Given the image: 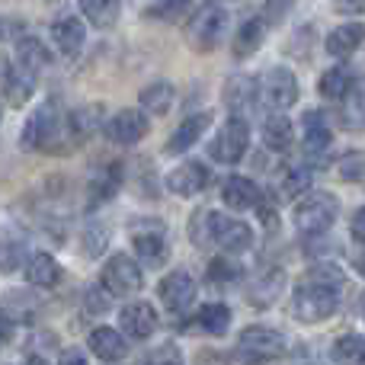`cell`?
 Wrapping results in <instances>:
<instances>
[{
	"instance_id": "obj_20",
	"label": "cell",
	"mask_w": 365,
	"mask_h": 365,
	"mask_svg": "<svg viewBox=\"0 0 365 365\" xmlns=\"http://www.w3.org/2000/svg\"><path fill=\"white\" fill-rule=\"evenodd\" d=\"M51 38H55L58 51L61 55H77L83 48V38H87V29H83L81 19L74 16H61L51 23Z\"/></svg>"
},
{
	"instance_id": "obj_44",
	"label": "cell",
	"mask_w": 365,
	"mask_h": 365,
	"mask_svg": "<svg viewBox=\"0 0 365 365\" xmlns=\"http://www.w3.org/2000/svg\"><path fill=\"white\" fill-rule=\"evenodd\" d=\"M23 365H48V362H45V359H42V356H29V359H26Z\"/></svg>"
},
{
	"instance_id": "obj_37",
	"label": "cell",
	"mask_w": 365,
	"mask_h": 365,
	"mask_svg": "<svg viewBox=\"0 0 365 365\" xmlns=\"http://www.w3.org/2000/svg\"><path fill=\"white\" fill-rule=\"evenodd\" d=\"M145 365H182V353L173 346V343H164V346H158L151 356H148Z\"/></svg>"
},
{
	"instance_id": "obj_8",
	"label": "cell",
	"mask_w": 365,
	"mask_h": 365,
	"mask_svg": "<svg viewBox=\"0 0 365 365\" xmlns=\"http://www.w3.org/2000/svg\"><path fill=\"white\" fill-rule=\"evenodd\" d=\"M247 148H250V125H247L244 115H231V119L218 128L208 154H212L218 164H237L247 154Z\"/></svg>"
},
{
	"instance_id": "obj_4",
	"label": "cell",
	"mask_w": 365,
	"mask_h": 365,
	"mask_svg": "<svg viewBox=\"0 0 365 365\" xmlns=\"http://www.w3.org/2000/svg\"><path fill=\"white\" fill-rule=\"evenodd\" d=\"M64 128H68V119L58 113L55 103H42V106L29 115V122L23 125L19 145H23L26 151H51V145L61 138Z\"/></svg>"
},
{
	"instance_id": "obj_16",
	"label": "cell",
	"mask_w": 365,
	"mask_h": 365,
	"mask_svg": "<svg viewBox=\"0 0 365 365\" xmlns=\"http://www.w3.org/2000/svg\"><path fill=\"white\" fill-rule=\"evenodd\" d=\"M208 125H212V115L208 113H195L189 119H182L177 125V132L170 135V141H167V154H182L192 145H199V138L208 132Z\"/></svg>"
},
{
	"instance_id": "obj_35",
	"label": "cell",
	"mask_w": 365,
	"mask_h": 365,
	"mask_svg": "<svg viewBox=\"0 0 365 365\" xmlns=\"http://www.w3.org/2000/svg\"><path fill=\"white\" fill-rule=\"evenodd\" d=\"M308 189H311V170L308 167H295V170L285 173V180H282L285 199H298V195H304Z\"/></svg>"
},
{
	"instance_id": "obj_26",
	"label": "cell",
	"mask_w": 365,
	"mask_h": 365,
	"mask_svg": "<svg viewBox=\"0 0 365 365\" xmlns=\"http://www.w3.org/2000/svg\"><path fill=\"white\" fill-rule=\"evenodd\" d=\"M16 58H19V68L29 71V74H38V71H45V68L51 64L48 48H45V45L38 42V38H32V36L19 38V45H16Z\"/></svg>"
},
{
	"instance_id": "obj_7",
	"label": "cell",
	"mask_w": 365,
	"mask_h": 365,
	"mask_svg": "<svg viewBox=\"0 0 365 365\" xmlns=\"http://www.w3.org/2000/svg\"><path fill=\"white\" fill-rule=\"evenodd\" d=\"M225 32H227V10L225 6H218V4H208V6H202L192 19H189L186 36L199 51H212V48H218L221 45Z\"/></svg>"
},
{
	"instance_id": "obj_29",
	"label": "cell",
	"mask_w": 365,
	"mask_h": 365,
	"mask_svg": "<svg viewBox=\"0 0 365 365\" xmlns=\"http://www.w3.org/2000/svg\"><path fill=\"white\" fill-rule=\"evenodd\" d=\"M32 90H36V74H29V71H23V68H13L10 74H6L4 96L10 106H23V103L32 96Z\"/></svg>"
},
{
	"instance_id": "obj_33",
	"label": "cell",
	"mask_w": 365,
	"mask_h": 365,
	"mask_svg": "<svg viewBox=\"0 0 365 365\" xmlns=\"http://www.w3.org/2000/svg\"><path fill=\"white\" fill-rule=\"evenodd\" d=\"M141 106L151 115H164L173 106V87L170 83H151V87L141 93Z\"/></svg>"
},
{
	"instance_id": "obj_19",
	"label": "cell",
	"mask_w": 365,
	"mask_h": 365,
	"mask_svg": "<svg viewBox=\"0 0 365 365\" xmlns=\"http://www.w3.org/2000/svg\"><path fill=\"white\" fill-rule=\"evenodd\" d=\"M23 266H26V282L36 285V289H55L58 279H61V266L48 253H32Z\"/></svg>"
},
{
	"instance_id": "obj_1",
	"label": "cell",
	"mask_w": 365,
	"mask_h": 365,
	"mask_svg": "<svg viewBox=\"0 0 365 365\" xmlns=\"http://www.w3.org/2000/svg\"><path fill=\"white\" fill-rule=\"evenodd\" d=\"M192 237L199 244H218L227 253H247L253 247L250 225L221 212H199V218L192 221Z\"/></svg>"
},
{
	"instance_id": "obj_40",
	"label": "cell",
	"mask_w": 365,
	"mask_h": 365,
	"mask_svg": "<svg viewBox=\"0 0 365 365\" xmlns=\"http://www.w3.org/2000/svg\"><path fill=\"white\" fill-rule=\"evenodd\" d=\"M349 231H353V244L362 247V240H365V212H362V208L353 215V225H349Z\"/></svg>"
},
{
	"instance_id": "obj_27",
	"label": "cell",
	"mask_w": 365,
	"mask_h": 365,
	"mask_svg": "<svg viewBox=\"0 0 365 365\" xmlns=\"http://www.w3.org/2000/svg\"><path fill=\"white\" fill-rule=\"evenodd\" d=\"M362 45V26L349 23V26H336L334 32L327 36V51L334 58H349L356 48Z\"/></svg>"
},
{
	"instance_id": "obj_10",
	"label": "cell",
	"mask_w": 365,
	"mask_h": 365,
	"mask_svg": "<svg viewBox=\"0 0 365 365\" xmlns=\"http://www.w3.org/2000/svg\"><path fill=\"white\" fill-rule=\"evenodd\" d=\"M195 292H199V285H195V279L189 272H170L158 285V295L170 314H186L195 304Z\"/></svg>"
},
{
	"instance_id": "obj_30",
	"label": "cell",
	"mask_w": 365,
	"mask_h": 365,
	"mask_svg": "<svg viewBox=\"0 0 365 365\" xmlns=\"http://www.w3.org/2000/svg\"><path fill=\"white\" fill-rule=\"evenodd\" d=\"M263 145L276 154L292 148V122L285 119V115H269V119L263 122Z\"/></svg>"
},
{
	"instance_id": "obj_17",
	"label": "cell",
	"mask_w": 365,
	"mask_h": 365,
	"mask_svg": "<svg viewBox=\"0 0 365 365\" xmlns=\"http://www.w3.org/2000/svg\"><path fill=\"white\" fill-rule=\"evenodd\" d=\"M90 349H93V356L96 359H103V362H122L128 356V343H125V336L119 334V330H113V327H96L93 334H90Z\"/></svg>"
},
{
	"instance_id": "obj_6",
	"label": "cell",
	"mask_w": 365,
	"mask_h": 365,
	"mask_svg": "<svg viewBox=\"0 0 365 365\" xmlns=\"http://www.w3.org/2000/svg\"><path fill=\"white\" fill-rule=\"evenodd\" d=\"M257 96L263 106H269L272 113H285L298 103V81L289 68H272L263 74V81L257 83Z\"/></svg>"
},
{
	"instance_id": "obj_12",
	"label": "cell",
	"mask_w": 365,
	"mask_h": 365,
	"mask_svg": "<svg viewBox=\"0 0 365 365\" xmlns=\"http://www.w3.org/2000/svg\"><path fill=\"white\" fill-rule=\"evenodd\" d=\"M119 327H122V334L132 336V340H148V336L158 334L160 317H158V311H154L148 302H132V304H125V308H122Z\"/></svg>"
},
{
	"instance_id": "obj_21",
	"label": "cell",
	"mask_w": 365,
	"mask_h": 365,
	"mask_svg": "<svg viewBox=\"0 0 365 365\" xmlns=\"http://www.w3.org/2000/svg\"><path fill=\"white\" fill-rule=\"evenodd\" d=\"M317 87H321L324 100H349V93H353V87H356V77L346 64H336V68L324 71Z\"/></svg>"
},
{
	"instance_id": "obj_22",
	"label": "cell",
	"mask_w": 365,
	"mask_h": 365,
	"mask_svg": "<svg viewBox=\"0 0 365 365\" xmlns=\"http://www.w3.org/2000/svg\"><path fill=\"white\" fill-rule=\"evenodd\" d=\"M282 289H285L282 269H263L250 285V302L257 304V308H266V304H272L282 295Z\"/></svg>"
},
{
	"instance_id": "obj_43",
	"label": "cell",
	"mask_w": 365,
	"mask_h": 365,
	"mask_svg": "<svg viewBox=\"0 0 365 365\" xmlns=\"http://www.w3.org/2000/svg\"><path fill=\"white\" fill-rule=\"evenodd\" d=\"M10 340V324L4 321V317H0V349H4V343Z\"/></svg>"
},
{
	"instance_id": "obj_13",
	"label": "cell",
	"mask_w": 365,
	"mask_h": 365,
	"mask_svg": "<svg viewBox=\"0 0 365 365\" xmlns=\"http://www.w3.org/2000/svg\"><path fill=\"white\" fill-rule=\"evenodd\" d=\"M302 151L308 154L311 160H321L324 154L330 151V145H334V132H330V122L324 113H304V122H302Z\"/></svg>"
},
{
	"instance_id": "obj_14",
	"label": "cell",
	"mask_w": 365,
	"mask_h": 365,
	"mask_svg": "<svg viewBox=\"0 0 365 365\" xmlns=\"http://www.w3.org/2000/svg\"><path fill=\"white\" fill-rule=\"evenodd\" d=\"M132 247L138 253V259H145L148 266H164L167 257H170V250H167V227H160V225L135 227Z\"/></svg>"
},
{
	"instance_id": "obj_9",
	"label": "cell",
	"mask_w": 365,
	"mask_h": 365,
	"mask_svg": "<svg viewBox=\"0 0 365 365\" xmlns=\"http://www.w3.org/2000/svg\"><path fill=\"white\" fill-rule=\"evenodd\" d=\"M237 353L250 362H266V359H279L289 353V340L272 327H247L237 336Z\"/></svg>"
},
{
	"instance_id": "obj_5",
	"label": "cell",
	"mask_w": 365,
	"mask_h": 365,
	"mask_svg": "<svg viewBox=\"0 0 365 365\" xmlns=\"http://www.w3.org/2000/svg\"><path fill=\"white\" fill-rule=\"evenodd\" d=\"M141 285H145V272H141L138 259L125 257V253H115V257L106 259L103 266V289L115 298H128L138 295Z\"/></svg>"
},
{
	"instance_id": "obj_18",
	"label": "cell",
	"mask_w": 365,
	"mask_h": 365,
	"mask_svg": "<svg viewBox=\"0 0 365 365\" xmlns=\"http://www.w3.org/2000/svg\"><path fill=\"white\" fill-rule=\"evenodd\" d=\"M221 199H225V205L234 208V212H247V208H253L259 199H263V192H259V186L253 180L231 177L225 182V189H221Z\"/></svg>"
},
{
	"instance_id": "obj_39",
	"label": "cell",
	"mask_w": 365,
	"mask_h": 365,
	"mask_svg": "<svg viewBox=\"0 0 365 365\" xmlns=\"http://www.w3.org/2000/svg\"><path fill=\"white\" fill-rule=\"evenodd\" d=\"M257 212H259V221H263V227H269V231H276V225H279L276 205H269V202H257Z\"/></svg>"
},
{
	"instance_id": "obj_32",
	"label": "cell",
	"mask_w": 365,
	"mask_h": 365,
	"mask_svg": "<svg viewBox=\"0 0 365 365\" xmlns=\"http://www.w3.org/2000/svg\"><path fill=\"white\" fill-rule=\"evenodd\" d=\"M26 263V247L19 237L0 234V272H16Z\"/></svg>"
},
{
	"instance_id": "obj_38",
	"label": "cell",
	"mask_w": 365,
	"mask_h": 365,
	"mask_svg": "<svg viewBox=\"0 0 365 365\" xmlns=\"http://www.w3.org/2000/svg\"><path fill=\"white\" fill-rule=\"evenodd\" d=\"M208 279L212 282H234V279H240V269L231 266L227 259H212L208 263Z\"/></svg>"
},
{
	"instance_id": "obj_42",
	"label": "cell",
	"mask_w": 365,
	"mask_h": 365,
	"mask_svg": "<svg viewBox=\"0 0 365 365\" xmlns=\"http://www.w3.org/2000/svg\"><path fill=\"white\" fill-rule=\"evenodd\" d=\"M340 10H346V13H362V0H340Z\"/></svg>"
},
{
	"instance_id": "obj_36",
	"label": "cell",
	"mask_w": 365,
	"mask_h": 365,
	"mask_svg": "<svg viewBox=\"0 0 365 365\" xmlns=\"http://www.w3.org/2000/svg\"><path fill=\"white\" fill-rule=\"evenodd\" d=\"M336 177L343 182H359L362 180V151H346L336 164Z\"/></svg>"
},
{
	"instance_id": "obj_31",
	"label": "cell",
	"mask_w": 365,
	"mask_h": 365,
	"mask_svg": "<svg viewBox=\"0 0 365 365\" xmlns=\"http://www.w3.org/2000/svg\"><path fill=\"white\" fill-rule=\"evenodd\" d=\"M362 353H365V340L359 334H343L340 340H334L330 349V359L336 365H362Z\"/></svg>"
},
{
	"instance_id": "obj_23",
	"label": "cell",
	"mask_w": 365,
	"mask_h": 365,
	"mask_svg": "<svg viewBox=\"0 0 365 365\" xmlns=\"http://www.w3.org/2000/svg\"><path fill=\"white\" fill-rule=\"evenodd\" d=\"M195 324H199V330L208 336H225L227 327H231V311H227V304H221V302L202 304L199 314H195Z\"/></svg>"
},
{
	"instance_id": "obj_41",
	"label": "cell",
	"mask_w": 365,
	"mask_h": 365,
	"mask_svg": "<svg viewBox=\"0 0 365 365\" xmlns=\"http://www.w3.org/2000/svg\"><path fill=\"white\" fill-rule=\"evenodd\" d=\"M58 365H90V362H87V356H83L81 349H68V353L58 359Z\"/></svg>"
},
{
	"instance_id": "obj_2",
	"label": "cell",
	"mask_w": 365,
	"mask_h": 365,
	"mask_svg": "<svg viewBox=\"0 0 365 365\" xmlns=\"http://www.w3.org/2000/svg\"><path fill=\"white\" fill-rule=\"evenodd\" d=\"M336 308H340V289L314 282V279H304L295 289V295H292V311H295V317L302 324L327 321L330 314H336Z\"/></svg>"
},
{
	"instance_id": "obj_15",
	"label": "cell",
	"mask_w": 365,
	"mask_h": 365,
	"mask_svg": "<svg viewBox=\"0 0 365 365\" xmlns=\"http://www.w3.org/2000/svg\"><path fill=\"white\" fill-rule=\"evenodd\" d=\"M205 186H208V170L199 160H186V164H180L177 170H170V177H167V189H170L173 195H180V199L199 195Z\"/></svg>"
},
{
	"instance_id": "obj_34",
	"label": "cell",
	"mask_w": 365,
	"mask_h": 365,
	"mask_svg": "<svg viewBox=\"0 0 365 365\" xmlns=\"http://www.w3.org/2000/svg\"><path fill=\"white\" fill-rule=\"evenodd\" d=\"M189 10H192V4L189 0H160V4H154L151 16L154 19H167V23H180L182 16H189Z\"/></svg>"
},
{
	"instance_id": "obj_11",
	"label": "cell",
	"mask_w": 365,
	"mask_h": 365,
	"mask_svg": "<svg viewBox=\"0 0 365 365\" xmlns=\"http://www.w3.org/2000/svg\"><path fill=\"white\" fill-rule=\"evenodd\" d=\"M106 132L119 145H138L141 138H148L151 132V119L145 109H119L113 119L106 122Z\"/></svg>"
},
{
	"instance_id": "obj_3",
	"label": "cell",
	"mask_w": 365,
	"mask_h": 365,
	"mask_svg": "<svg viewBox=\"0 0 365 365\" xmlns=\"http://www.w3.org/2000/svg\"><path fill=\"white\" fill-rule=\"evenodd\" d=\"M336 212H340V202H336L334 192H327V189L311 192L308 189L304 199L298 202V208H295V227L302 234H308V237H321L336 221Z\"/></svg>"
},
{
	"instance_id": "obj_28",
	"label": "cell",
	"mask_w": 365,
	"mask_h": 365,
	"mask_svg": "<svg viewBox=\"0 0 365 365\" xmlns=\"http://www.w3.org/2000/svg\"><path fill=\"white\" fill-rule=\"evenodd\" d=\"M253 100H257V83H253L250 77H231V81H227L225 103L231 106L234 115H244V109H250Z\"/></svg>"
},
{
	"instance_id": "obj_24",
	"label": "cell",
	"mask_w": 365,
	"mask_h": 365,
	"mask_svg": "<svg viewBox=\"0 0 365 365\" xmlns=\"http://www.w3.org/2000/svg\"><path fill=\"white\" fill-rule=\"evenodd\" d=\"M81 13L87 16L90 26H96V29H109V26L119 23L122 4L119 0H81Z\"/></svg>"
},
{
	"instance_id": "obj_25",
	"label": "cell",
	"mask_w": 365,
	"mask_h": 365,
	"mask_svg": "<svg viewBox=\"0 0 365 365\" xmlns=\"http://www.w3.org/2000/svg\"><path fill=\"white\" fill-rule=\"evenodd\" d=\"M263 38H266V19H259V16L247 19V23L237 29V36H234V55L250 58L253 51L263 45Z\"/></svg>"
}]
</instances>
